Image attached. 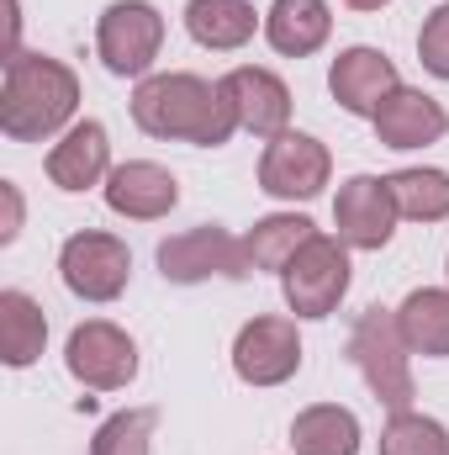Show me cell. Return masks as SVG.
Segmentation results:
<instances>
[{
    "instance_id": "1",
    "label": "cell",
    "mask_w": 449,
    "mask_h": 455,
    "mask_svg": "<svg viewBox=\"0 0 449 455\" xmlns=\"http://www.w3.org/2000/svg\"><path fill=\"white\" fill-rule=\"evenodd\" d=\"M132 122L148 138H180V143L217 148L232 138L238 112L223 85H207L201 75H154L132 96Z\"/></svg>"
},
{
    "instance_id": "2",
    "label": "cell",
    "mask_w": 449,
    "mask_h": 455,
    "mask_svg": "<svg viewBox=\"0 0 449 455\" xmlns=\"http://www.w3.org/2000/svg\"><path fill=\"white\" fill-rule=\"evenodd\" d=\"M80 107V80L59 59L16 53L5 59V91H0V127L16 143H37L59 132Z\"/></svg>"
},
{
    "instance_id": "3",
    "label": "cell",
    "mask_w": 449,
    "mask_h": 455,
    "mask_svg": "<svg viewBox=\"0 0 449 455\" xmlns=\"http://www.w3.org/2000/svg\"><path fill=\"white\" fill-rule=\"evenodd\" d=\"M349 355H354L365 387H370L391 413H407V408H413V365H407V339H402L397 313L365 307L359 323H354Z\"/></svg>"
},
{
    "instance_id": "4",
    "label": "cell",
    "mask_w": 449,
    "mask_h": 455,
    "mask_svg": "<svg viewBox=\"0 0 449 455\" xmlns=\"http://www.w3.org/2000/svg\"><path fill=\"white\" fill-rule=\"evenodd\" d=\"M349 243L343 238H312L286 270H280V281H286V302H291V313L296 318H328L338 302H343V291H349V254H343Z\"/></svg>"
},
{
    "instance_id": "5",
    "label": "cell",
    "mask_w": 449,
    "mask_h": 455,
    "mask_svg": "<svg viewBox=\"0 0 449 455\" xmlns=\"http://www.w3.org/2000/svg\"><path fill=\"white\" fill-rule=\"evenodd\" d=\"M159 43H164V16L148 0H116V5H106L96 48H101V64L112 75H143L159 59Z\"/></svg>"
},
{
    "instance_id": "6",
    "label": "cell",
    "mask_w": 449,
    "mask_h": 455,
    "mask_svg": "<svg viewBox=\"0 0 449 455\" xmlns=\"http://www.w3.org/2000/svg\"><path fill=\"white\" fill-rule=\"evenodd\" d=\"M59 270H64V286L85 302H112L122 297L127 275H132V254L127 243L112 233H75L59 254Z\"/></svg>"
},
{
    "instance_id": "7",
    "label": "cell",
    "mask_w": 449,
    "mask_h": 455,
    "mask_svg": "<svg viewBox=\"0 0 449 455\" xmlns=\"http://www.w3.org/2000/svg\"><path fill=\"white\" fill-rule=\"evenodd\" d=\"M159 270H164V281L191 286V281H207V275H232L238 281V275L254 270V259L223 228H191V233L159 243Z\"/></svg>"
},
{
    "instance_id": "8",
    "label": "cell",
    "mask_w": 449,
    "mask_h": 455,
    "mask_svg": "<svg viewBox=\"0 0 449 455\" xmlns=\"http://www.w3.org/2000/svg\"><path fill=\"white\" fill-rule=\"evenodd\" d=\"M328 170H334V159H328V148L318 138L280 132V138H270V148L259 159V186L270 196H280V202H307V196H318L328 186Z\"/></svg>"
},
{
    "instance_id": "9",
    "label": "cell",
    "mask_w": 449,
    "mask_h": 455,
    "mask_svg": "<svg viewBox=\"0 0 449 455\" xmlns=\"http://www.w3.org/2000/svg\"><path fill=\"white\" fill-rule=\"evenodd\" d=\"M64 360H69V376L85 381V387H96V392H116V387H127L138 376V344L127 339L116 323H101V318L80 323L69 334Z\"/></svg>"
},
{
    "instance_id": "10",
    "label": "cell",
    "mask_w": 449,
    "mask_h": 455,
    "mask_svg": "<svg viewBox=\"0 0 449 455\" xmlns=\"http://www.w3.org/2000/svg\"><path fill=\"white\" fill-rule=\"evenodd\" d=\"M296 365H302L296 323H286V318H254V323H243V334L232 344V371L248 387H280L286 376H296Z\"/></svg>"
},
{
    "instance_id": "11",
    "label": "cell",
    "mask_w": 449,
    "mask_h": 455,
    "mask_svg": "<svg viewBox=\"0 0 449 455\" xmlns=\"http://www.w3.org/2000/svg\"><path fill=\"white\" fill-rule=\"evenodd\" d=\"M397 202H391V186L375 180V175H354L334 202V223H338V238L349 249H381L397 228Z\"/></svg>"
},
{
    "instance_id": "12",
    "label": "cell",
    "mask_w": 449,
    "mask_h": 455,
    "mask_svg": "<svg viewBox=\"0 0 449 455\" xmlns=\"http://www.w3.org/2000/svg\"><path fill=\"white\" fill-rule=\"evenodd\" d=\"M227 101H232V112H238V127H248L254 138H280L286 132V122H291V91H286V80L280 75H270V69H232L223 80Z\"/></svg>"
},
{
    "instance_id": "13",
    "label": "cell",
    "mask_w": 449,
    "mask_h": 455,
    "mask_svg": "<svg viewBox=\"0 0 449 455\" xmlns=\"http://www.w3.org/2000/svg\"><path fill=\"white\" fill-rule=\"evenodd\" d=\"M328 91L343 112L354 116H375L381 101L397 91V64L375 48H349L334 59V75H328Z\"/></svg>"
},
{
    "instance_id": "14",
    "label": "cell",
    "mask_w": 449,
    "mask_h": 455,
    "mask_svg": "<svg viewBox=\"0 0 449 455\" xmlns=\"http://www.w3.org/2000/svg\"><path fill=\"white\" fill-rule=\"evenodd\" d=\"M180 202V186L164 164H148V159H132V164H116L106 175V207L116 218H138V223H154L164 218L169 207Z\"/></svg>"
},
{
    "instance_id": "15",
    "label": "cell",
    "mask_w": 449,
    "mask_h": 455,
    "mask_svg": "<svg viewBox=\"0 0 449 455\" xmlns=\"http://www.w3.org/2000/svg\"><path fill=\"white\" fill-rule=\"evenodd\" d=\"M445 132H449V112L434 96L407 91V85H397L375 112V138L386 148H423V143H439Z\"/></svg>"
},
{
    "instance_id": "16",
    "label": "cell",
    "mask_w": 449,
    "mask_h": 455,
    "mask_svg": "<svg viewBox=\"0 0 449 455\" xmlns=\"http://www.w3.org/2000/svg\"><path fill=\"white\" fill-rule=\"evenodd\" d=\"M112 164V143H106V127L101 122H75L64 132V143L48 154V175L59 191H85L106 175Z\"/></svg>"
},
{
    "instance_id": "17",
    "label": "cell",
    "mask_w": 449,
    "mask_h": 455,
    "mask_svg": "<svg viewBox=\"0 0 449 455\" xmlns=\"http://www.w3.org/2000/svg\"><path fill=\"white\" fill-rule=\"evenodd\" d=\"M328 32H334V16H328L323 0H275L270 16H264V37H270V48L286 53V59L318 53V48L328 43Z\"/></svg>"
},
{
    "instance_id": "18",
    "label": "cell",
    "mask_w": 449,
    "mask_h": 455,
    "mask_svg": "<svg viewBox=\"0 0 449 455\" xmlns=\"http://www.w3.org/2000/svg\"><path fill=\"white\" fill-rule=\"evenodd\" d=\"M296 455H359V419L338 403H318L291 424Z\"/></svg>"
},
{
    "instance_id": "19",
    "label": "cell",
    "mask_w": 449,
    "mask_h": 455,
    "mask_svg": "<svg viewBox=\"0 0 449 455\" xmlns=\"http://www.w3.org/2000/svg\"><path fill=\"white\" fill-rule=\"evenodd\" d=\"M185 27L201 48L232 53L254 37V5L248 0H191L185 5Z\"/></svg>"
},
{
    "instance_id": "20",
    "label": "cell",
    "mask_w": 449,
    "mask_h": 455,
    "mask_svg": "<svg viewBox=\"0 0 449 455\" xmlns=\"http://www.w3.org/2000/svg\"><path fill=\"white\" fill-rule=\"evenodd\" d=\"M48 339V318L27 291H0V360L5 365H32Z\"/></svg>"
},
{
    "instance_id": "21",
    "label": "cell",
    "mask_w": 449,
    "mask_h": 455,
    "mask_svg": "<svg viewBox=\"0 0 449 455\" xmlns=\"http://www.w3.org/2000/svg\"><path fill=\"white\" fill-rule=\"evenodd\" d=\"M397 323H402V339L418 355H449V291H413L402 307H397Z\"/></svg>"
},
{
    "instance_id": "22",
    "label": "cell",
    "mask_w": 449,
    "mask_h": 455,
    "mask_svg": "<svg viewBox=\"0 0 449 455\" xmlns=\"http://www.w3.org/2000/svg\"><path fill=\"white\" fill-rule=\"evenodd\" d=\"M318 233L307 218H291V212H280V218H264V223H254V233L243 238V249H248V259H254V270H286L307 243H312Z\"/></svg>"
},
{
    "instance_id": "23",
    "label": "cell",
    "mask_w": 449,
    "mask_h": 455,
    "mask_svg": "<svg viewBox=\"0 0 449 455\" xmlns=\"http://www.w3.org/2000/svg\"><path fill=\"white\" fill-rule=\"evenodd\" d=\"M386 186H391V202H397L402 218H413V223L449 218V175L445 170H397Z\"/></svg>"
},
{
    "instance_id": "24",
    "label": "cell",
    "mask_w": 449,
    "mask_h": 455,
    "mask_svg": "<svg viewBox=\"0 0 449 455\" xmlns=\"http://www.w3.org/2000/svg\"><path fill=\"white\" fill-rule=\"evenodd\" d=\"M381 455H449V435L439 419L423 413H391V424L381 429Z\"/></svg>"
},
{
    "instance_id": "25",
    "label": "cell",
    "mask_w": 449,
    "mask_h": 455,
    "mask_svg": "<svg viewBox=\"0 0 449 455\" xmlns=\"http://www.w3.org/2000/svg\"><path fill=\"white\" fill-rule=\"evenodd\" d=\"M154 429H159V413L154 408H127V413H116V419L101 424L91 455H148Z\"/></svg>"
},
{
    "instance_id": "26",
    "label": "cell",
    "mask_w": 449,
    "mask_h": 455,
    "mask_svg": "<svg viewBox=\"0 0 449 455\" xmlns=\"http://www.w3.org/2000/svg\"><path fill=\"white\" fill-rule=\"evenodd\" d=\"M418 59H423L429 75L449 80V5H439V11L423 21V32H418Z\"/></svg>"
},
{
    "instance_id": "27",
    "label": "cell",
    "mask_w": 449,
    "mask_h": 455,
    "mask_svg": "<svg viewBox=\"0 0 449 455\" xmlns=\"http://www.w3.org/2000/svg\"><path fill=\"white\" fill-rule=\"evenodd\" d=\"M0 196H5V228H0V238L11 243V238H16V228H21V196H16V186H11V180L0 186Z\"/></svg>"
},
{
    "instance_id": "28",
    "label": "cell",
    "mask_w": 449,
    "mask_h": 455,
    "mask_svg": "<svg viewBox=\"0 0 449 455\" xmlns=\"http://www.w3.org/2000/svg\"><path fill=\"white\" fill-rule=\"evenodd\" d=\"M343 5H354V11H381L386 0H343Z\"/></svg>"
}]
</instances>
